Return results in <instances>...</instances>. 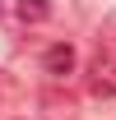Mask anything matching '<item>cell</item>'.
Returning <instances> with one entry per match:
<instances>
[{"mask_svg":"<svg viewBox=\"0 0 116 120\" xmlns=\"http://www.w3.org/2000/svg\"><path fill=\"white\" fill-rule=\"evenodd\" d=\"M88 88L98 97H116V56L107 46H98L93 60H88Z\"/></svg>","mask_w":116,"mask_h":120,"instance_id":"6da1fadb","label":"cell"},{"mask_svg":"<svg viewBox=\"0 0 116 120\" xmlns=\"http://www.w3.org/2000/svg\"><path fill=\"white\" fill-rule=\"evenodd\" d=\"M42 69L51 79H65V74H74V46L70 42H51L42 51Z\"/></svg>","mask_w":116,"mask_h":120,"instance_id":"7a4b0ae2","label":"cell"},{"mask_svg":"<svg viewBox=\"0 0 116 120\" xmlns=\"http://www.w3.org/2000/svg\"><path fill=\"white\" fill-rule=\"evenodd\" d=\"M14 14H19V23H42L51 14V5L46 0H14Z\"/></svg>","mask_w":116,"mask_h":120,"instance_id":"3957f363","label":"cell"},{"mask_svg":"<svg viewBox=\"0 0 116 120\" xmlns=\"http://www.w3.org/2000/svg\"><path fill=\"white\" fill-rule=\"evenodd\" d=\"M98 46H107V51H112V56H116V19H112V23H107V32H102V37H98Z\"/></svg>","mask_w":116,"mask_h":120,"instance_id":"277c9868","label":"cell"},{"mask_svg":"<svg viewBox=\"0 0 116 120\" xmlns=\"http://www.w3.org/2000/svg\"><path fill=\"white\" fill-rule=\"evenodd\" d=\"M23 120H37V116H23Z\"/></svg>","mask_w":116,"mask_h":120,"instance_id":"5b68a950","label":"cell"},{"mask_svg":"<svg viewBox=\"0 0 116 120\" xmlns=\"http://www.w3.org/2000/svg\"><path fill=\"white\" fill-rule=\"evenodd\" d=\"M0 14H5V5H0Z\"/></svg>","mask_w":116,"mask_h":120,"instance_id":"8992f818","label":"cell"}]
</instances>
